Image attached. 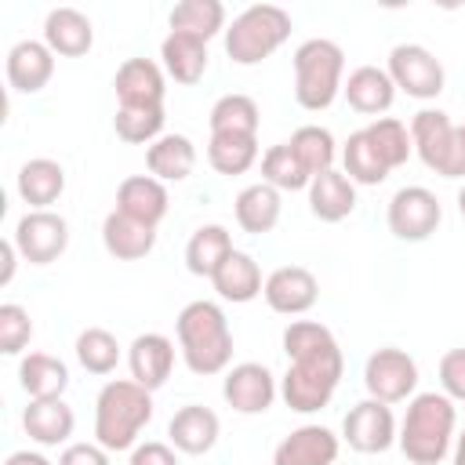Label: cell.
I'll use <instances>...</instances> for the list:
<instances>
[{
  "label": "cell",
  "mask_w": 465,
  "mask_h": 465,
  "mask_svg": "<svg viewBox=\"0 0 465 465\" xmlns=\"http://www.w3.org/2000/svg\"><path fill=\"white\" fill-rule=\"evenodd\" d=\"M287 374L280 378V396L294 414H316L331 403L345 360L331 327L316 320H291L283 327Z\"/></svg>",
  "instance_id": "cell-1"
},
{
  "label": "cell",
  "mask_w": 465,
  "mask_h": 465,
  "mask_svg": "<svg viewBox=\"0 0 465 465\" xmlns=\"http://www.w3.org/2000/svg\"><path fill=\"white\" fill-rule=\"evenodd\" d=\"M458 407L443 392H414L400 421L396 443L411 465H440L454 447Z\"/></svg>",
  "instance_id": "cell-2"
},
{
  "label": "cell",
  "mask_w": 465,
  "mask_h": 465,
  "mask_svg": "<svg viewBox=\"0 0 465 465\" xmlns=\"http://www.w3.org/2000/svg\"><path fill=\"white\" fill-rule=\"evenodd\" d=\"M174 334H178L182 360L193 374L211 378V374L229 371V363H232V331H229V320H225L218 302L196 298V302L182 305V312L174 320Z\"/></svg>",
  "instance_id": "cell-3"
},
{
  "label": "cell",
  "mask_w": 465,
  "mask_h": 465,
  "mask_svg": "<svg viewBox=\"0 0 465 465\" xmlns=\"http://www.w3.org/2000/svg\"><path fill=\"white\" fill-rule=\"evenodd\" d=\"M153 421V392L134 378H113L94 400V443L109 454L134 450L142 429Z\"/></svg>",
  "instance_id": "cell-4"
},
{
  "label": "cell",
  "mask_w": 465,
  "mask_h": 465,
  "mask_svg": "<svg viewBox=\"0 0 465 465\" xmlns=\"http://www.w3.org/2000/svg\"><path fill=\"white\" fill-rule=\"evenodd\" d=\"M341 87H345V51L327 36H312V40L298 44V51H294L298 105L309 113H320V109L334 105Z\"/></svg>",
  "instance_id": "cell-5"
},
{
  "label": "cell",
  "mask_w": 465,
  "mask_h": 465,
  "mask_svg": "<svg viewBox=\"0 0 465 465\" xmlns=\"http://www.w3.org/2000/svg\"><path fill=\"white\" fill-rule=\"evenodd\" d=\"M291 29L294 22L280 4H251L225 25V54L236 65H258L287 44Z\"/></svg>",
  "instance_id": "cell-6"
},
{
  "label": "cell",
  "mask_w": 465,
  "mask_h": 465,
  "mask_svg": "<svg viewBox=\"0 0 465 465\" xmlns=\"http://www.w3.org/2000/svg\"><path fill=\"white\" fill-rule=\"evenodd\" d=\"M411 142L418 160L440 178H465V153L458 124L443 109H418L411 116Z\"/></svg>",
  "instance_id": "cell-7"
},
{
  "label": "cell",
  "mask_w": 465,
  "mask_h": 465,
  "mask_svg": "<svg viewBox=\"0 0 465 465\" xmlns=\"http://www.w3.org/2000/svg\"><path fill=\"white\" fill-rule=\"evenodd\" d=\"M385 73L392 76L396 91H403L407 98H418V102L440 98L443 94V84H447L443 62L429 47H421V44H396L389 51Z\"/></svg>",
  "instance_id": "cell-8"
},
{
  "label": "cell",
  "mask_w": 465,
  "mask_h": 465,
  "mask_svg": "<svg viewBox=\"0 0 465 465\" xmlns=\"http://www.w3.org/2000/svg\"><path fill=\"white\" fill-rule=\"evenodd\" d=\"M385 222H389V232L396 240L421 243V240H429L440 229L443 207H440L436 193H429L425 185H403V189L392 193L389 211H385Z\"/></svg>",
  "instance_id": "cell-9"
},
{
  "label": "cell",
  "mask_w": 465,
  "mask_h": 465,
  "mask_svg": "<svg viewBox=\"0 0 465 465\" xmlns=\"http://www.w3.org/2000/svg\"><path fill=\"white\" fill-rule=\"evenodd\" d=\"M363 385H367V396L371 400L403 403L418 389V363L403 349H392V345L374 349L367 356V363H363Z\"/></svg>",
  "instance_id": "cell-10"
},
{
  "label": "cell",
  "mask_w": 465,
  "mask_h": 465,
  "mask_svg": "<svg viewBox=\"0 0 465 465\" xmlns=\"http://www.w3.org/2000/svg\"><path fill=\"white\" fill-rule=\"evenodd\" d=\"M11 240L29 265H51L69 247V222L54 211H25Z\"/></svg>",
  "instance_id": "cell-11"
},
{
  "label": "cell",
  "mask_w": 465,
  "mask_h": 465,
  "mask_svg": "<svg viewBox=\"0 0 465 465\" xmlns=\"http://www.w3.org/2000/svg\"><path fill=\"white\" fill-rule=\"evenodd\" d=\"M396 432H400V425H396L392 407L381 403V400H371V396L360 400L356 407H349V414L341 421V440L352 450H360V454H381V450H389L396 443Z\"/></svg>",
  "instance_id": "cell-12"
},
{
  "label": "cell",
  "mask_w": 465,
  "mask_h": 465,
  "mask_svg": "<svg viewBox=\"0 0 465 465\" xmlns=\"http://www.w3.org/2000/svg\"><path fill=\"white\" fill-rule=\"evenodd\" d=\"M276 392H280L276 374L265 363H254V360L229 367L225 381H222V396L236 414H265L272 407Z\"/></svg>",
  "instance_id": "cell-13"
},
{
  "label": "cell",
  "mask_w": 465,
  "mask_h": 465,
  "mask_svg": "<svg viewBox=\"0 0 465 465\" xmlns=\"http://www.w3.org/2000/svg\"><path fill=\"white\" fill-rule=\"evenodd\" d=\"M262 298L280 316H302V312H309L316 305L320 283L305 265H280V269H272L265 276Z\"/></svg>",
  "instance_id": "cell-14"
},
{
  "label": "cell",
  "mask_w": 465,
  "mask_h": 465,
  "mask_svg": "<svg viewBox=\"0 0 465 465\" xmlns=\"http://www.w3.org/2000/svg\"><path fill=\"white\" fill-rule=\"evenodd\" d=\"M338 450L341 440L327 425H298L276 443L272 465H334Z\"/></svg>",
  "instance_id": "cell-15"
},
{
  "label": "cell",
  "mask_w": 465,
  "mask_h": 465,
  "mask_svg": "<svg viewBox=\"0 0 465 465\" xmlns=\"http://www.w3.org/2000/svg\"><path fill=\"white\" fill-rule=\"evenodd\" d=\"M127 367H131V378L156 392L167 378H171V367H174V341L160 331H145L138 334L131 345H127Z\"/></svg>",
  "instance_id": "cell-16"
},
{
  "label": "cell",
  "mask_w": 465,
  "mask_h": 465,
  "mask_svg": "<svg viewBox=\"0 0 465 465\" xmlns=\"http://www.w3.org/2000/svg\"><path fill=\"white\" fill-rule=\"evenodd\" d=\"M218 432H222V421L211 407L203 403H185L174 411V418L167 421V440L174 450L182 454H207L214 443H218Z\"/></svg>",
  "instance_id": "cell-17"
},
{
  "label": "cell",
  "mask_w": 465,
  "mask_h": 465,
  "mask_svg": "<svg viewBox=\"0 0 465 465\" xmlns=\"http://www.w3.org/2000/svg\"><path fill=\"white\" fill-rule=\"evenodd\" d=\"M7 84L22 94H36L54 76V51L44 40H18L7 51Z\"/></svg>",
  "instance_id": "cell-18"
},
{
  "label": "cell",
  "mask_w": 465,
  "mask_h": 465,
  "mask_svg": "<svg viewBox=\"0 0 465 465\" xmlns=\"http://www.w3.org/2000/svg\"><path fill=\"white\" fill-rule=\"evenodd\" d=\"M113 91L120 105H163V65H156L153 58H127L113 76Z\"/></svg>",
  "instance_id": "cell-19"
},
{
  "label": "cell",
  "mask_w": 465,
  "mask_h": 465,
  "mask_svg": "<svg viewBox=\"0 0 465 465\" xmlns=\"http://www.w3.org/2000/svg\"><path fill=\"white\" fill-rule=\"evenodd\" d=\"M102 247L116 262H138L156 247V225H145V222L113 207L102 222Z\"/></svg>",
  "instance_id": "cell-20"
},
{
  "label": "cell",
  "mask_w": 465,
  "mask_h": 465,
  "mask_svg": "<svg viewBox=\"0 0 465 465\" xmlns=\"http://www.w3.org/2000/svg\"><path fill=\"white\" fill-rule=\"evenodd\" d=\"M44 44L62 58H80L94 44V25L76 7H51L44 18Z\"/></svg>",
  "instance_id": "cell-21"
},
{
  "label": "cell",
  "mask_w": 465,
  "mask_h": 465,
  "mask_svg": "<svg viewBox=\"0 0 465 465\" xmlns=\"http://www.w3.org/2000/svg\"><path fill=\"white\" fill-rule=\"evenodd\" d=\"M171 207V196H167V185L153 174H131L120 182L116 189V211L145 222V225H160L163 214Z\"/></svg>",
  "instance_id": "cell-22"
},
{
  "label": "cell",
  "mask_w": 465,
  "mask_h": 465,
  "mask_svg": "<svg viewBox=\"0 0 465 465\" xmlns=\"http://www.w3.org/2000/svg\"><path fill=\"white\" fill-rule=\"evenodd\" d=\"M160 58H163V73L174 80V84H200L203 73H207V40L193 36V33H167L163 44H160Z\"/></svg>",
  "instance_id": "cell-23"
},
{
  "label": "cell",
  "mask_w": 465,
  "mask_h": 465,
  "mask_svg": "<svg viewBox=\"0 0 465 465\" xmlns=\"http://www.w3.org/2000/svg\"><path fill=\"white\" fill-rule=\"evenodd\" d=\"M18 196L29 211H51V203L65 193V167L51 156H33L18 167Z\"/></svg>",
  "instance_id": "cell-24"
},
{
  "label": "cell",
  "mask_w": 465,
  "mask_h": 465,
  "mask_svg": "<svg viewBox=\"0 0 465 465\" xmlns=\"http://www.w3.org/2000/svg\"><path fill=\"white\" fill-rule=\"evenodd\" d=\"M22 429L33 443L40 447H58L73 436L76 429V414L65 400H29V407L22 411Z\"/></svg>",
  "instance_id": "cell-25"
},
{
  "label": "cell",
  "mask_w": 465,
  "mask_h": 465,
  "mask_svg": "<svg viewBox=\"0 0 465 465\" xmlns=\"http://www.w3.org/2000/svg\"><path fill=\"white\" fill-rule=\"evenodd\" d=\"M341 94H345V102H349L356 113L378 116V113L392 109V102H396V84H392V76H389L385 69H378V65H356V69L349 73Z\"/></svg>",
  "instance_id": "cell-26"
},
{
  "label": "cell",
  "mask_w": 465,
  "mask_h": 465,
  "mask_svg": "<svg viewBox=\"0 0 465 465\" xmlns=\"http://www.w3.org/2000/svg\"><path fill=\"white\" fill-rule=\"evenodd\" d=\"M280 211H283V200H280V189H272L269 182H254L247 189H240V196L232 200V214H236V225L251 236H265L276 229L280 222Z\"/></svg>",
  "instance_id": "cell-27"
},
{
  "label": "cell",
  "mask_w": 465,
  "mask_h": 465,
  "mask_svg": "<svg viewBox=\"0 0 465 465\" xmlns=\"http://www.w3.org/2000/svg\"><path fill=\"white\" fill-rule=\"evenodd\" d=\"M211 283H214L218 298H222V302H232V305L254 302V298L262 294V287H265L262 265H258L247 251H232V254L218 265V272L211 276Z\"/></svg>",
  "instance_id": "cell-28"
},
{
  "label": "cell",
  "mask_w": 465,
  "mask_h": 465,
  "mask_svg": "<svg viewBox=\"0 0 465 465\" xmlns=\"http://www.w3.org/2000/svg\"><path fill=\"white\" fill-rule=\"evenodd\" d=\"M309 211L320 222H341L356 211V185L345 178V171H323L309 182Z\"/></svg>",
  "instance_id": "cell-29"
},
{
  "label": "cell",
  "mask_w": 465,
  "mask_h": 465,
  "mask_svg": "<svg viewBox=\"0 0 465 465\" xmlns=\"http://www.w3.org/2000/svg\"><path fill=\"white\" fill-rule=\"evenodd\" d=\"M18 385L29 400H62L69 389V367L51 352H29L18 363Z\"/></svg>",
  "instance_id": "cell-30"
},
{
  "label": "cell",
  "mask_w": 465,
  "mask_h": 465,
  "mask_svg": "<svg viewBox=\"0 0 465 465\" xmlns=\"http://www.w3.org/2000/svg\"><path fill=\"white\" fill-rule=\"evenodd\" d=\"M145 167L160 182H185L196 167V145L185 134H160L145 149Z\"/></svg>",
  "instance_id": "cell-31"
},
{
  "label": "cell",
  "mask_w": 465,
  "mask_h": 465,
  "mask_svg": "<svg viewBox=\"0 0 465 465\" xmlns=\"http://www.w3.org/2000/svg\"><path fill=\"white\" fill-rule=\"evenodd\" d=\"M236 247H232V232L225 229V225H218V222H211V225H200L193 236H189V243H185V269L193 272V276H214L218 272V265L232 254Z\"/></svg>",
  "instance_id": "cell-32"
},
{
  "label": "cell",
  "mask_w": 465,
  "mask_h": 465,
  "mask_svg": "<svg viewBox=\"0 0 465 465\" xmlns=\"http://www.w3.org/2000/svg\"><path fill=\"white\" fill-rule=\"evenodd\" d=\"M171 33H193L200 40H211L225 33V4L222 0H182L167 15Z\"/></svg>",
  "instance_id": "cell-33"
},
{
  "label": "cell",
  "mask_w": 465,
  "mask_h": 465,
  "mask_svg": "<svg viewBox=\"0 0 465 465\" xmlns=\"http://www.w3.org/2000/svg\"><path fill=\"white\" fill-rule=\"evenodd\" d=\"M254 160H258V134H211L207 138V163L225 178L251 171Z\"/></svg>",
  "instance_id": "cell-34"
},
{
  "label": "cell",
  "mask_w": 465,
  "mask_h": 465,
  "mask_svg": "<svg viewBox=\"0 0 465 465\" xmlns=\"http://www.w3.org/2000/svg\"><path fill=\"white\" fill-rule=\"evenodd\" d=\"M341 171L352 185H381L389 178V167L381 163V156L374 153L367 131H352L341 145Z\"/></svg>",
  "instance_id": "cell-35"
},
{
  "label": "cell",
  "mask_w": 465,
  "mask_h": 465,
  "mask_svg": "<svg viewBox=\"0 0 465 465\" xmlns=\"http://www.w3.org/2000/svg\"><path fill=\"white\" fill-rule=\"evenodd\" d=\"M211 134H258V102L251 94H222L214 105H211Z\"/></svg>",
  "instance_id": "cell-36"
},
{
  "label": "cell",
  "mask_w": 465,
  "mask_h": 465,
  "mask_svg": "<svg viewBox=\"0 0 465 465\" xmlns=\"http://www.w3.org/2000/svg\"><path fill=\"white\" fill-rule=\"evenodd\" d=\"M363 131H367L374 153L381 156V163H385L389 171H396V167H403V163L411 160L414 142H411V127H407L403 120H396V116H378V120H371Z\"/></svg>",
  "instance_id": "cell-37"
},
{
  "label": "cell",
  "mask_w": 465,
  "mask_h": 465,
  "mask_svg": "<svg viewBox=\"0 0 465 465\" xmlns=\"http://www.w3.org/2000/svg\"><path fill=\"white\" fill-rule=\"evenodd\" d=\"M262 182H269L280 193H298V189H309L312 174L294 156V149L287 142H280V145H269L262 153Z\"/></svg>",
  "instance_id": "cell-38"
},
{
  "label": "cell",
  "mask_w": 465,
  "mask_h": 465,
  "mask_svg": "<svg viewBox=\"0 0 465 465\" xmlns=\"http://www.w3.org/2000/svg\"><path fill=\"white\" fill-rule=\"evenodd\" d=\"M113 131L127 145H153L163 134V105H120Z\"/></svg>",
  "instance_id": "cell-39"
},
{
  "label": "cell",
  "mask_w": 465,
  "mask_h": 465,
  "mask_svg": "<svg viewBox=\"0 0 465 465\" xmlns=\"http://www.w3.org/2000/svg\"><path fill=\"white\" fill-rule=\"evenodd\" d=\"M287 145L294 149V156L305 163V171H309L312 178L334 167L338 142H334V134H331L327 127H320V124H305V127H298V131L291 134Z\"/></svg>",
  "instance_id": "cell-40"
},
{
  "label": "cell",
  "mask_w": 465,
  "mask_h": 465,
  "mask_svg": "<svg viewBox=\"0 0 465 465\" xmlns=\"http://www.w3.org/2000/svg\"><path fill=\"white\" fill-rule=\"evenodd\" d=\"M76 360L87 374H113L120 363V341L105 327H87L76 334Z\"/></svg>",
  "instance_id": "cell-41"
},
{
  "label": "cell",
  "mask_w": 465,
  "mask_h": 465,
  "mask_svg": "<svg viewBox=\"0 0 465 465\" xmlns=\"http://www.w3.org/2000/svg\"><path fill=\"white\" fill-rule=\"evenodd\" d=\"M33 338V320L22 305L4 302L0 305V352L4 356H18Z\"/></svg>",
  "instance_id": "cell-42"
},
{
  "label": "cell",
  "mask_w": 465,
  "mask_h": 465,
  "mask_svg": "<svg viewBox=\"0 0 465 465\" xmlns=\"http://www.w3.org/2000/svg\"><path fill=\"white\" fill-rule=\"evenodd\" d=\"M440 389L454 403H465V349H450L440 360Z\"/></svg>",
  "instance_id": "cell-43"
},
{
  "label": "cell",
  "mask_w": 465,
  "mask_h": 465,
  "mask_svg": "<svg viewBox=\"0 0 465 465\" xmlns=\"http://www.w3.org/2000/svg\"><path fill=\"white\" fill-rule=\"evenodd\" d=\"M58 465H109V450L102 443H65Z\"/></svg>",
  "instance_id": "cell-44"
},
{
  "label": "cell",
  "mask_w": 465,
  "mask_h": 465,
  "mask_svg": "<svg viewBox=\"0 0 465 465\" xmlns=\"http://www.w3.org/2000/svg\"><path fill=\"white\" fill-rule=\"evenodd\" d=\"M131 465H178V454H174L171 443L149 440V443H138L131 450Z\"/></svg>",
  "instance_id": "cell-45"
},
{
  "label": "cell",
  "mask_w": 465,
  "mask_h": 465,
  "mask_svg": "<svg viewBox=\"0 0 465 465\" xmlns=\"http://www.w3.org/2000/svg\"><path fill=\"white\" fill-rule=\"evenodd\" d=\"M0 254H4V269H0V287H7V283H11V276H15V265H18L15 258H22V254H18L15 240H4V243H0Z\"/></svg>",
  "instance_id": "cell-46"
},
{
  "label": "cell",
  "mask_w": 465,
  "mask_h": 465,
  "mask_svg": "<svg viewBox=\"0 0 465 465\" xmlns=\"http://www.w3.org/2000/svg\"><path fill=\"white\" fill-rule=\"evenodd\" d=\"M4 465H51V461L40 450H15V454H7Z\"/></svg>",
  "instance_id": "cell-47"
},
{
  "label": "cell",
  "mask_w": 465,
  "mask_h": 465,
  "mask_svg": "<svg viewBox=\"0 0 465 465\" xmlns=\"http://www.w3.org/2000/svg\"><path fill=\"white\" fill-rule=\"evenodd\" d=\"M450 465H465V429L454 436V447H450Z\"/></svg>",
  "instance_id": "cell-48"
},
{
  "label": "cell",
  "mask_w": 465,
  "mask_h": 465,
  "mask_svg": "<svg viewBox=\"0 0 465 465\" xmlns=\"http://www.w3.org/2000/svg\"><path fill=\"white\" fill-rule=\"evenodd\" d=\"M458 211H461V218H465V185H461V193H458Z\"/></svg>",
  "instance_id": "cell-49"
},
{
  "label": "cell",
  "mask_w": 465,
  "mask_h": 465,
  "mask_svg": "<svg viewBox=\"0 0 465 465\" xmlns=\"http://www.w3.org/2000/svg\"><path fill=\"white\" fill-rule=\"evenodd\" d=\"M458 138H461V153H465V124H458Z\"/></svg>",
  "instance_id": "cell-50"
}]
</instances>
